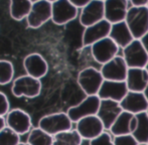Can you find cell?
Here are the masks:
<instances>
[{"instance_id":"cell-1","label":"cell","mask_w":148,"mask_h":145,"mask_svg":"<svg viewBox=\"0 0 148 145\" xmlns=\"http://www.w3.org/2000/svg\"><path fill=\"white\" fill-rule=\"evenodd\" d=\"M134 39H141L148 32V6H131L125 18Z\"/></svg>"},{"instance_id":"cell-2","label":"cell","mask_w":148,"mask_h":145,"mask_svg":"<svg viewBox=\"0 0 148 145\" xmlns=\"http://www.w3.org/2000/svg\"><path fill=\"white\" fill-rule=\"evenodd\" d=\"M73 121L69 115L64 112L49 114L40 118L38 121V127L51 135L55 136L64 131L72 129Z\"/></svg>"},{"instance_id":"cell-3","label":"cell","mask_w":148,"mask_h":145,"mask_svg":"<svg viewBox=\"0 0 148 145\" xmlns=\"http://www.w3.org/2000/svg\"><path fill=\"white\" fill-rule=\"evenodd\" d=\"M104 81L105 79L101 71H98L97 69L92 67L82 70L78 76L79 85L87 96L98 95Z\"/></svg>"},{"instance_id":"cell-4","label":"cell","mask_w":148,"mask_h":145,"mask_svg":"<svg viewBox=\"0 0 148 145\" xmlns=\"http://www.w3.org/2000/svg\"><path fill=\"white\" fill-rule=\"evenodd\" d=\"M41 83L38 79L25 75L18 77L13 81L12 84V94L17 98H35L40 94Z\"/></svg>"},{"instance_id":"cell-5","label":"cell","mask_w":148,"mask_h":145,"mask_svg":"<svg viewBox=\"0 0 148 145\" xmlns=\"http://www.w3.org/2000/svg\"><path fill=\"white\" fill-rule=\"evenodd\" d=\"M100 104H101L100 97L98 95H92V96L87 97L79 105L71 107L68 110L66 114L73 122L78 123L83 118H86L88 116L97 115L100 108Z\"/></svg>"},{"instance_id":"cell-6","label":"cell","mask_w":148,"mask_h":145,"mask_svg":"<svg viewBox=\"0 0 148 145\" xmlns=\"http://www.w3.org/2000/svg\"><path fill=\"white\" fill-rule=\"evenodd\" d=\"M123 57L128 68H145L148 63V53L140 39H134L123 49Z\"/></svg>"},{"instance_id":"cell-7","label":"cell","mask_w":148,"mask_h":145,"mask_svg":"<svg viewBox=\"0 0 148 145\" xmlns=\"http://www.w3.org/2000/svg\"><path fill=\"white\" fill-rule=\"evenodd\" d=\"M53 3L47 0H39L32 3L29 14L26 17L28 26L31 28H38L51 19Z\"/></svg>"},{"instance_id":"cell-8","label":"cell","mask_w":148,"mask_h":145,"mask_svg":"<svg viewBox=\"0 0 148 145\" xmlns=\"http://www.w3.org/2000/svg\"><path fill=\"white\" fill-rule=\"evenodd\" d=\"M119 47L109 36L97 41L91 47V53L96 62L101 65L108 63L117 55Z\"/></svg>"},{"instance_id":"cell-9","label":"cell","mask_w":148,"mask_h":145,"mask_svg":"<svg viewBox=\"0 0 148 145\" xmlns=\"http://www.w3.org/2000/svg\"><path fill=\"white\" fill-rule=\"evenodd\" d=\"M128 70L129 68L124 57L116 55L114 59L102 66L101 72L105 80L124 82L127 79Z\"/></svg>"},{"instance_id":"cell-10","label":"cell","mask_w":148,"mask_h":145,"mask_svg":"<svg viewBox=\"0 0 148 145\" xmlns=\"http://www.w3.org/2000/svg\"><path fill=\"white\" fill-rule=\"evenodd\" d=\"M105 19V4L101 0H92L87 4L80 14V22L83 26H89Z\"/></svg>"},{"instance_id":"cell-11","label":"cell","mask_w":148,"mask_h":145,"mask_svg":"<svg viewBox=\"0 0 148 145\" xmlns=\"http://www.w3.org/2000/svg\"><path fill=\"white\" fill-rule=\"evenodd\" d=\"M78 16V8L70 0H58L53 3L51 20L58 25H64Z\"/></svg>"},{"instance_id":"cell-12","label":"cell","mask_w":148,"mask_h":145,"mask_svg":"<svg viewBox=\"0 0 148 145\" xmlns=\"http://www.w3.org/2000/svg\"><path fill=\"white\" fill-rule=\"evenodd\" d=\"M129 92L126 81L117 82V81L105 80L102 84L98 96L101 100H113L121 102Z\"/></svg>"},{"instance_id":"cell-13","label":"cell","mask_w":148,"mask_h":145,"mask_svg":"<svg viewBox=\"0 0 148 145\" xmlns=\"http://www.w3.org/2000/svg\"><path fill=\"white\" fill-rule=\"evenodd\" d=\"M111 27L112 24L106 19L86 27L83 32V47H92L97 41L108 37L111 31Z\"/></svg>"},{"instance_id":"cell-14","label":"cell","mask_w":148,"mask_h":145,"mask_svg":"<svg viewBox=\"0 0 148 145\" xmlns=\"http://www.w3.org/2000/svg\"><path fill=\"white\" fill-rule=\"evenodd\" d=\"M6 126L19 135H24L30 131L32 123L30 116L25 111L21 109H13L7 114Z\"/></svg>"},{"instance_id":"cell-15","label":"cell","mask_w":148,"mask_h":145,"mask_svg":"<svg viewBox=\"0 0 148 145\" xmlns=\"http://www.w3.org/2000/svg\"><path fill=\"white\" fill-rule=\"evenodd\" d=\"M104 129L105 127L103 125V122L97 115L83 118L77 123V131L82 136L83 139H94L101 135L104 132Z\"/></svg>"},{"instance_id":"cell-16","label":"cell","mask_w":148,"mask_h":145,"mask_svg":"<svg viewBox=\"0 0 148 145\" xmlns=\"http://www.w3.org/2000/svg\"><path fill=\"white\" fill-rule=\"evenodd\" d=\"M122 112L123 109L120 102L113 100H101L97 116L103 122L105 129H110Z\"/></svg>"},{"instance_id":"cell-17","label":"cell","mask_w":148,"mask_h":145,"mask_svg":"<svg viewBox=\"0 0 148 145\" xmlns=\"http://www.w3.org/2000/svg\"><path fill=\"white\" fill-rule=\"evenodd\" d=\"M129 0H106L105 19L111 24L124 21L128 12Z\"/></svg>"},{"instance_id":"cell-18","label":"cell","mask_w":148,"mask_h":145,"mask_svg":"<svg viewBox=\"0 0 148 145\" xmlns=\"http://www.w3.org/2000/svg\"><path fill=\"white\" fill-rule=\"evenodd\" d=\"M23 67L26 74L32 78L38 79L45 76L49 71V65L39 53H30L23 60Z\"/></svg>"},{"instance_id":"cell-19","label":"cell","mask_w":148,"mask_h":145,"mask_svg":"<svg viewBox=\"0 0 148 145\" xmlns=\"http://www.w3.org/2000/svg\"><path fill=\"white\" fill-rule=\"evenodd\" d=\"M123 111L132 114H139L146 112L148 109V101L144 93L129 91L125 98L120 102Z\"/></svg>"},{"instance_id":"cell-20","label":"cell","mask_w":148,"mask_h":145,"mask_svg":"<svg viewBox=\"0 0 148 145\" xmlns=\"http://www.w3.org/2000/svg\"><path fill=\"white\" fill-rule=\"evenodd\" d=\"M126 84L129 91L143 93L148 85V72L145 68H129Z\"/></svg>"},{"instance_id":"cell-21","label":"cell","mask_w":148,"mask_h":145,"mask_svg":"<svg viewBox=\"0 0 148 145\" xmlns=\"http://www.w3.org/2000/svg\"><path fill=\"white\" fill-rule=\"evenodd\" d=\"M109 37L113 39L121 49H125L127 45H129L134 40V37L131 34L130 28L128 27L125 20L112 24Z\"/></svg>"},{"instance_id":"cell-22","label":"cell","mask_w":148,"mask_h":145,"mask_svg":"<svg viewBox=\"0 0 148 145\" xmlns=\"http://www.w3.org/2000/svg\"><path fill=\"white\" fill-rule=\"evenodd\" d=\"M135 114L129 113V112L123 111L116 119L112 127L110 128V131L114 136H121V135H128L131 134L130 123L131 119Z\"/></svg>"},{"instance_id":"cell-23","label":"cell","mask_w":148,"mask_h":145,"mask_svg":"<svg viewBox=\"0 0 148 145\" xmlns=\"http://www.w3.org/2000/svg\"><path fill=\"white\" fill-rule=\"evenodd\" d=\"M31 6L30 0H10V15L15 20H22L29 14Z\"/></svg>"},{"instance_id":"cell-24","label":"cell","mask_w":148,"mask_h":145,"mask_svg":"<svg viewBox=\"0 0 148 145\" xmlns=\"http://www.w3.org/2000/svg\"><path fill=\"white\" fill-rule=\"evenodd\" d=\"M82 139L77 130H69L53 136V145H81Z\"/></svg>"},{"instance_id":"cell-25","label":"cell","mask_w":148,"mask_h":145,"mask_svg":"<svg viewBox=\"0 0 148 145\" xmlns=\"http://www.w3.org/2000/svg\"><path fill=\"white\" fill-rule=\"evenodd\" d=\"M138 119L137 129L133 132V137L138 143H148V115L147 112L136 114Z\"/></svg>"},{"instance_id":"cell-26","label":"cell","mask_w":148,"mask_h":145,"mask_svg":"<svg viewBox=\"0 0 148 145\" xmlns=\"http://www.w3.org/2000/svg\"><path fill=\"white\" fill-rule=\"evenodd\" d=\"M27 143L30 145H53V136L39 127L33 128L29 132Z\"/></svg>"},{"instance_id":"cell-27","label":"cell","mask_w":148,"mask_h":145,"mask_svg":"<svg viewBox=\"0 0 148 145\" xmlns=\"http://www.w3.org/2000/svg\"><path fill=\"white\" fill-rule=\"evenodd\" d=\"M20 143V135L9 127H4L0 131V145H18Z\"/></svg>"},{"instance_id":"cell-28","label":"cell","mask_w":148,"mask_h":145,"mask_svg":"<svg viewBox=\"0 0 148 145\" xmlns=\"http://www.w3.org/2000/svg\"><path fill=\"white\" fill-rule=\"evenodd\" d=\"M14 69L10 62L0 60V85H6L13 79Z\"/></svg>"},{"instance_id":"cell-29","label":"cell","mask_w":148,"mask_h":145,"mask_svg":"<svg viewBox=\"0 0 148 145\" xmlns=\"http://www.w3.org/2000/svg\"><path fill=\"white\" fill-rule=\"evenodd\" d=\"M90 145H114V140L107 132H103L101 135L90 140Z\"/></svg>"},{"instance_id":"cell-30","label":"cell","mask_w":148,"mask_h":145,"mask_svg":"<svg viewBox=\"0 0 148 145\" xmlns=\"http://www.w3.org/2000/svg\"><path fill=\"white\" fill-rule=\"evenodd\" d=\"M138 144L139 143L133 137L132 134L115 136V139H114V145H138Z\"/></svg>"},{"instance_id":"cell-31","label":"cell","mask_w":148,"mask_h":145,"mask_svg":"<svg viewBox=\"0 0 148 145\" xmlns=\"http://www.w3.org/2000/svg\"><path fill=\"white\" fill-rule=\"evenodd\" d=\"M9 113V101L4 93L0 92V116L3 117Z\"/></svg>"},{"instance_id":"cell-32","label":"cell","mask_w":148,"mask_h":145,"mask_svg":"<svg viewBox=\"0 0 148 145\" xmlns=\"http://www.w3.org/2000/svg\"><path fill=\"white\" fill-rule=\"evenodd\" d=\"M91 1L92 0H70L71 3L76 6L78 9L79 8H84L85 6H86L87 4H89Z\"/></svg>"},{"instance_id":"cell-33","label":"cell","mask_w":148,"mask_h":145,"mask_svg":"<svg viewBox=\"0 0 148 145\" xmlns=\"http://www.w3.org/2000/svg\"><path fill=\"white\" fill-rule=\"evenodd\" d=\"M137 126H138V119H137V116L134 115L131 119L130 123V129H131V134H133V132L137 129Z\"/></svg>"},{"instance_id":"cell-34","label":"cell","mask_w":148,"mask_h":145,"mask_svg":"<svg viewBox=\"0 0 148 145\" xmlns=\"http://www.w3.org/2000/svg\"><path fill=\"white\" fill-rule=\"evenodd\" d=\"M132 6H147L148 0H129Z\"/></svg>"},{"instance_id":"cell-35","label":"cell","mask_w":148,"mask_h":145,"mask_svg":"<svg viewBox=\"0 0 148 145\" xmlns=\"http://www.w3.org/2000/svg\"><path fill=\"white\" fill-rule=\"evenodd\" d=\"M140 40H141L143 47H144V49H146V51H147V53H148V32L142 37V38L140 39Z\"/></svg>"},{"instance_id":"cell-36","label":"cell","mask_w":148,"mask_h":145,"mask_svg":"<svg viewBox=\"0 0 148 145\" xmlns=\"http://www.w3.org/2000/svg\"><path fill=\"white\" fill-rule=\"evenodd\" d=\"M4 127H6V119H4L3 117L0 116V131H1Z\"/></svg>"},{"instance_id":"cell-37","label":"cell","mask_w":148,"mask_h":145,"mask_svg":"<svg viewBox=\"0 0 148 145\" xmlns=\"http://www.w3.org/2000/svg\"><path fill=\"white\" fill-rule=\"evenodd\" d=\"M144 95H145V97H146V99H147V101H148V85H147V87H146V89L144 90Z\"/></svg>"},{"instance_id":"cell-38","label":"cell","mask_w":148,"mask_h":145,"mask_svg":"<svg viewBox=\"0 0 148 145\" xmlns=\"http://www.w3.org/2000/svg\"><path fill=\"white\" fill-rule=\"evenodd\" d=\"M18 145H30V144H28L27 142H26V143H24V142H20V143L18 144Z\"/></svg>"},{"instance_id":"cell-39","label":"cell","mask_w":148,"mask_h":145,"mask_svg":"<svg viewBox=\"0 0 148 145\" xmlns=\"http://www.w3.org/2000/svg\"><path fill=\"white\" fill-rule=\"evenodd\" d=\"M47 1H49V2H51V3H53V2H56V1H58V0H47Z\"/></svg>"},{"instance_id":"cell-40","label":"cell","mask_w":148,"mask_h":145,"mask_svg":"<svg viewBox=\"0 0 148 145\" xmlns=\"http://www.w3.org/2000/svg\"><path fill=\"white\" fill-rule=\"evenodd\" d=\"M31 2H32V3H34V2H36V1H39V0H30Z\"/></svg>"},{"instance_id":"cell-41","label":"cell","mask_w":148,"mask_h":145,"mask_svg":"<svg viewBox=\"0 0 148 145\" xmlns=\"http://www.w3.org/2000/svg\"><path fill=\"white\" fill-rule=\"evenodd\" d=\"M138 145H148L147 143H139Z\"/></svg>"},{"instance_id":"cell-42","label":"cell","mask_w":148,"mask_h":145,"mask_svg":"<svg viewBox=\"0 0 148 145\" xmlns=\"http://www.w3.org/2000/svg\"><path fill=\"white\" fill-rule=\"evenodd\" d=\"M145 69H146V71L148 72V63H147V65H146V67H145Z\"/></svg>"},{"instance_id":"cell-43","label":"cell","mask_w":148,"mask_h":145,"mask_svg":"<svg viewBox=\"0 0 148 145\" xmlns=\"http://www.w3.org/2000/svg\"><path fill=\"white\" fill-rule=\"evenodd\" d=\"M146 112H147V115H148V109H147V111H146Z\"/></svg>"},{"instance_id":"cell-44","label":"cell","mask_w":148,"mask_h":145,"mask_svg":"<svg viewBox=\"0 0 148 145\" xmlns=\"http://www.w3.org/2000/svg\"><path fill=\"white\" fill-rule=\"evenodd\" d=\"M101 1H106V0H101Z\"/></svg>"},{"instance_id":"cell-45","label":"cell","mask_w":148,"mask_h":145,"mask_svg":"<svg viewBox=\"0 0 148 145\" xmlns=\"http://www.w3.org/2000/svg\"><path fill=\"white\" fill-rule=\"evenodd\" d=\"M147 6H148V5H147Z\"/></svg>"},{"instance_id":"cell-46","label":"cell","mask_w":148,"mask_h":145,"mask_svg":"<svg viewBox=\"0 0 148 145\" xmlns=\"http://www.w3.org/2000/svg\"><path fill=\"white\" fill-rule=\"evenodd\" d=\"M147 144H148V143H147Z\"/></svg>"}]
</instances>
